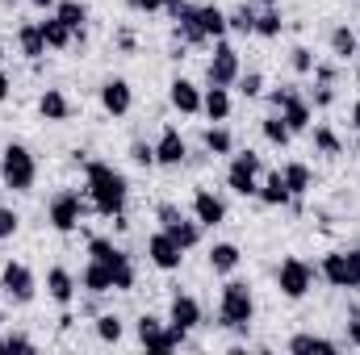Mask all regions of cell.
<instances>
[{
    "instance_id": "cell-1",
    "label": "cell",
    "mask_w": 360,
    "mask_h": 355,
    "mask_svg": "<svg viewBox=\"0 0 360 355\" xmlns=\"http://www.w3.org/2000/svg\"><path fill=\"white\" fill-rule=\"evenodd\" d=\"M84 180H89L92 209L105 213V217H122V209H126V192H130L126 176L113 172L109 163H89V168H84Z\"/></svg>"
},
{
    "instance_id": "cell-2",
    "label": "cell",
    "mask_w": 360,
    "mask_h": 355,
    "mask_svg": "<svg viewBox=\"0 0 360 355\" xmlns=\"http://www.w3.org/2000/svg\"><path fill=\"white\" fill-rule=\"evenodd\" d=\"M252 314H256L252 288H248L243 280H231V284H222V305H218V322H222L226 330H248Z\"/></svg>"
},
{
    "instance_id": "cell-3",
    "label": "cell",
    "mask_w": 360,
    "mask_h": 355,
    "mask_svg": "<svg viewBox=\"0 0 360 355\" xmlns=\"http://www.w3.org/2000/svg\"><path fill=\"white\" fill-rule=\"evenodd\" d=\"M0 180H4L13 192H30V188H34L38 163H34V155H30L21 142H8V147H4V155H0Z\"/></svg>"
},
{
    "instance_id": "cell-4",
    "label": "cell",
    "mask_w": 360,
    "mask_h": 355,
    "mask_svg": "<svg viewBox=\"0 0 360 355\" xmlns=\"http://www.w3.org/2000/svg\"><path fill=\"white\" fill-rule=\"evenodd\" d=\"M89 255H92V260H101V264L113 272V288H130V284H134L130 255H126V251H117L109 239H92V243H89Z\"/></svg>"
},
{
    "instance_id": "cell-5",
    "label": "cell",
    "mask_w": 360,
    "mask_h": 355,
    "mask_svg": "<svg viewBox=\"0 0 360 355\" xmlns=\"http://www.w3.org/2000/svg\"><path fill=\"white\" fill-rule=\"evenodd\" d=\"M184 335L188 330H180V326H164L160 318H139V343L147 347V351H176L180 343H184Z\"/></svg>"
},
{
    "instance_id": "cell-6",
    "label": "cell",
    "mask_w": 360,
    "mask_h": 355,
    "mask_svg": "<svg viewBox=\"0 0 360 355\" xmlns=\"http://www.w3.org/2000/svg\"><path fill=\"white\" fill-rule=\"evenodd\" d=\"M323 276L335 288H360V251H331L323 260Z\"/></svg>"
},
{
    "instance_id": "cell-7",
    "label": "cell",
    "mask_w": 360,
    "mask_h": 355,
    "mask_svg": "<svg viewBox=\"0 0 360 355\" xmlns=\"http://www.w3.org/2000/svg\"><path fill=\"white\" fill-rule=\"evenodd\" d=\"M256 176H260V155H252V151L235 155L231 168H226V184H231V192H239V196H256V192H260Z\"/></svg>"
},
{
    "instance_id": "cell-8",
    "label": "cell",
    "mask_w": 360,
    "mask_h": 355,
    "mask_svg": "<svg viewBox=\"0 0 360 355\" xmlns=\"http://www.w3.org/2000/svg\"><path fill=\"white\" fill-rule=\"evenodd\" d=\"M155 217H160L164 234H168V239H176L184 251H188V247H197V239H201V222H188L176 205H160V209H155Z\"/></svg>"
},
{
    "instance_id": "cell-9",
    "label": "cell",
    "mask_w": 360,
    "mask_h": 355,
    "mask_svg": "<svg viewBox=\"0 0 360 355\" xmlns=\"http://www.w3.org/2000/svg\"><path fill=\"white\" fill-rule=\"evenodd\" d=\"M276 284H281V293H285L289 301H297V297L310 293V284H314V267L302 264V260H285V264L276 267Z\"/></svg>"
},
{
    "instance_id": "cell-10",
    "label": "cell",
    "mask_w": 360,
    "mask_h": 355,
    "mask_svg": "<svg viewBox=\"0 0 360 355\" xmlns=\"http://www.w3.org/2000/svg\"><path fill=\"white\" fill-rule=\"evenodd\" d=\"M272 105H276V113L285 117V126H289L293 134H302V130L310 126V105H306L293 88H276L272 92Z\"/></svg>"
},
{
    "instance_id": "cell-11",
    "label": "cell",
    "mask_w": 360,
    "mask_h": 355,
    "mask_svg": "<svg viewBox=\"0 0 360 355\" xmlns=\"http://www.w3.org/2000/svg\"><path fill=\"white\" fill-rule=\"evenodd\" d=\"M205 80L218 84V88H231V84L239 80V51L226 46V42H218V51H214V59H210V67H205Z\"/></svg>"
},
{
    "instance_id": "cell-12",
    "label": "cell",
    "mask_w": 360,
    "mask_h": 355,
    "mask_svg": "<svg viewBox=\"0 0 360 355\" xmlns=\"http://www.w3.org/2000/svg\"><path fill=\"white\" fill-rule=\"evenodd\" d=\"M84 209H89V205L80 201V192H59V196L51 201V226L68 234V230H76V226H80Z\"/></svg>"
},
{
    "instance_id": "cell-13",
    "label": "cell",
    "mask_w": 360,
    "mask_h": 355,
    "mask_svg": "<svg viewBox=\"0 0 360 355\" xmlns=\"http://www.w3.org/2000/svg\"><path fill=\"white\" fill-rule=\"evenodd\" d=\"M0 288L17 301V305H30L34 301V272L25 264H4L0 272Z\"/></svg>"
},
{
    "instance_id": "cell-14",
    "label": "cell",
    "mask_w": 360,
    "mask_h": 355,
    "mask_svg": "<svg viewBox=\"0 0 360 355\" xmlns=\"http://www.w3.org/2000/svg\"><path fill=\"white\" fill-rule=\"evenodd\" d=\"M147 255H151V264L160 267V272H176L180 260H184V247L160 230V234H151V239H147Z\"/></svg>"
},
{
    "instance_id": "cell-15",
    "label": "cell",
    "mask_w": 360,
    "mask_h": 355,
    "mask_svg": "<svg viewBox=\"0 0 360 355\" xmlns=\"http://www.w3.org/2000/svg\"><path fill=\"white\" fill-rule=\"evenodd\" d=\"M101 105H105V113L126 117V113H130V105H134V92H130L126 80H105V84H101Z\"/></svg>"
},
{
    "instance_id": "cell-16",
    "label": "cell",
    "mask_w": 360,
    "mask_h": 355,
    "mask_svg": "<svg viewBox=\"0 0 360 355\" xmlns=\"http://www.w3.org/2000/svg\"><path fill=\"white\" fill-rule=\"evenodd\" d=\"M184 155H188V147H184V138H180V130H164L160 134V142H155V163H164V168H180L184 163Z\"/></svg>"
},
{
    "instance_id": "cell-17",
    "label": "cell",
    "mask_w": 360,
    "mask_h": 355,
    "mask_svg": "<svg viewBox=\"0 0 360 355\" xmlns=\"http://www.w3.org/2000/svg\"><path fill=\"white\" fill-rule=\"evenodd\" d=\"M168 322L180 326V330H193V326L201 322V305H197V297L176 293V297H172V309H168Z\"/></svg>"
},
{
    "instance_id": "cell-18",
    "label": "cell",
    "mask_w": 360,
    "mask_h": 355,
    "mask_svg": "<svg viewBox=\"0 0 360 355\" xmlns=\"http://www.w3.org/2000/svg\"><path fill=\"white\" fill-rule=\"evenodd\" d=\"M193 213H197L201 226H222V222H226V205H222L214 192H205V188L193 196Z\"/></svg>"
},
{
    "instance_id": "cell-19",
    "label": "cell",
    "mask_w": 360,
    "mask_h": 355,
    "mask_svg": "<svg viewBox=\"0 0 360 355\" xmlns=\"http://www.w3.org/2000/svg\"><path fill=\"white\" fill-rule=\"evenodd\" d=\"M46 293H51L55 305H72V297H76L72 272H68V267H51V272H46Z\"/></svg>"
},
{
    "instance_id": "cell-20",
    "label": "cell",
    "mask_w": 360,
    "mask_h": 355,
    "mask_svg": "<svg viewBox=\"0 0 360 355\" xmlns=\"http://www.w3.org/2000/svg\"><path fill=\"white\" fill-rule=\"evenodd\" d=\"M176 34L188 42V46H197V42H210V38H205V29H201V17H197V8H188V4H180V8H176Z\"/></svg>"
},
{
    "instance_id": "cell-21",
    "label": "cell",
    "mask_w": 360,
    "mask_h": 355,
    "mask_svg": "<svg viewBox=\"0 0 360 355\" xmlns=\"http://www.w3.org/2000/svg\"><path fill=\"white\" fill-rule=\"evenodd\" d=\"M38 25H42V38H46L51 51H63V46L76 42V29H72L68 21H59V17H46V21H38Z\"/></svg>"
},
{
    "instance_id": "cell-22",
    "label": "cell",
    "mask_w": 360,
    "mask_h": 355,
    "mask_svg": "<svg viewBox=\"0 0 360 355\" xmlns=\"http://www.w3.org/2000/svg\"><path fill=\"white\" fill-rule=\"evenodd\" d=\"M38 113H42L46 121H68V117H72V105H68V96L59 88H46L42 100H38Z\"/></svg>"
},
{
    "instance_id": "cell-23",
    "label": "cell",
    "mask_w": 360,
    "mask_h": 355,
    "mask_svg": "<svg viewBox=\"0 0 360 355\" xmlns=\"http://www.w3.org/2000/svg\"><path fill=\"white\" fill-rule=\"evenodd\" d=\"M17 38H21V51H25V59H42L46 55V38H42V25H34V21H25L21 29H17Z\"/></svg>"
},
{
    "instance_id": "cell-24",
    "label": "cell",
    "mask_w": 360,
    "mask_h": 355,
    "mask_svg": "<svg viewBox=\"0 0 360 355\" xmlns=\"http://www.w3.org/2000/svg\"><path fill=\"white\" fill-rule=\"evenodd\" d=\"M80 284H84L89 293H109V288H113V272L101 264V260H89L84 276H80Z\"/></svg>"
},
{
    "instance_id": "cell-25",
    "label": "cell",
    "mask_w": 360,
    "mask_h": 355,
    "mask_svg": "<svg viewBox=\"0 0 360 355\" xmlns=\"http://www.w3.org/2000/svg\"><path fill=\"white\" fill-rule=\"evenodd\" d=\"M172 105H176L180 113H197L201 109V92H197V84H188V80H172Z\"/></svg>"
},
{
    "instance_id": "cell-26",
    "label": "cell",
    "mask_w": 360,
    "mask_h": 355,
    "mask_svg": "<svg viewBox=\"0 0 360 355\" xmlns=\"http://www.w3.org/2000/svg\"><path fill=\"white\" fill-rule=\"evenodd\" d=\"M201 109L214 117V121H226L231 117V96H226V88H218V84H210V92L201 96Z\"/></svg>"
},
{
    "instance_id": "cell-27",
    "label": "cell",
    "mask_w": 360,
    "mask_h": 355,
    "mask_svg": "<svg viewBox=\"0 0 360 355\" xmlns=\"http://www.w3.org/2000/svg\"><path fill=\"white\" fill-rule=\"evenodd\" d=\"M55 17H59V21H68V25L76 29V42H84V21H89V8H84L80 0H63Z\"/></svg>"
},
{
    "instance_id": "cell-28",
    "label": "cell",
    "mask_w": 360,
    "mask_h": 355,
    "mask_svg": "<svg viewBox=\"0 0 360 355\" xmlns=\"http://www.w3.org/2000/svg\"><path fill=\"white\" fill-rule=\"evenodd\" d=\"M256 196H260L264 205H272V209H276V205H289V201H293V196H289V188H285V180H281V172H272V176L264 180V184H260V192H256Z\"/></svg>"
},
{
    "instance_id": "cell-29",
    "label": "cell",
    "mask_w": 360,
    "mask_h": 355,
    "mask_svg": "<svg viewBox=\"0 0 360 355\" xmlns=\"http://www.w3.org/2000/svg\"><path fill=\"white\" fill-rule=\"evenodd\" d=\"M281 180H285L289 196H302V192L310 188V168H306V163H285V168H281Z\"/></svg>"
},
{
    "instance_id": "cell-30",
    "label": "cell",
    "mask_w": 360,
    "mask_h": 355,
    "mask_svg": "<svg viewBox=\"0 0 360 355\" xmlns=\"http://www.w3.org/2000/svg\"><path fill=\"white\" fill-rule=\"evenodd\" d=\"M210 267L222 272V276L235 272V267H239V247H235V243H214V251H210Z\"/></svg>"
},
{
    "instance_id": "cell-31",
    "label": "cell",
    "mask_w": 360,
    "mask_h": 355,
    "mask_svg": "<svg viewBox=\"0 0 360 355\" xmlns=\"http://www.w3.org/2000/svg\"><path fill=\"white\" fill-rule=\"evenodd\" d=\"M331 51H335V59H352L360 51V38L348 25H335V29H331Z\"/></svg>"
},
{
    "instance_id": "cell-32",
    "label": "cell",
    "mask_w": 360,
    "mask_h": 355,
    "mask_svg": "<svg viewBox=\"0 0 360 355\" xmlns=\"http://www.w3.org/2000/svg\"><path fill=\"white\" fill-rule=\"evenodd\" d=\"M197 17H201V29H205V38H222V34H226V13H222V8H214V4H201V8H197Z\"/></svg>"
},
{
    "instance_id": "cell-33",
    "label": "cell",
    "mask_w": 360,
    "mask_h": 355,
    "mask_svg": "<svg viewBox=\"0 0 360 355\" xmlns=\"http://www.w3.org/2000/svg\"><path fill=\"white\" fill-rule=\"evenodd\" d=\"M289 351H297V355H306V351L335 355V343H331V339H319V335H297V339H289Z\"/></svg>"
},
{
    "instance_id": "cell-34",
    "label": "cell",
    "mask_w": 360,
    "mask_h": 355,
    "mask_svg": "<svg viewBox=\"0 0 360 355\" xmlns=\"http://www.w3.org/2000/svg\"><path fill=\"white\" fill-rule=\"evenodd\" d=\"M260 130H264V138H269L272 147H289V138H293V130L285 126V117H264Z\"/></svg>"
},
{
    "instance_id": "cell-35",
    "label": "cell",
    "mask_w": 360,
    "mask_h": 355,
    "mask_svg": "<svg viewBox=\"0 0 360 355\" xmlns=\"http://www.w3.org/2000/svg\"><path fill=\"white\" fill-rule=\"evenodd\" d=\"M205 151H214V155H231V147H235V138H231V130H222V126H214V130H205Z\"/></svg>"
},
{
    "instance_id": "cell-36",
    "label": "cell",
    "mask_w": 360,
    "mask_h": 355,
    "mask_svg": "<svg viewBox=\"0 0 360 355\" xmlns=\"http://www.w3.org/2000/svg\"><path fill=\"white\" fill-rule=\"evenodd\" d=\"M226 29H239V34H256V13L243 4V8H235L231 17H226Z\"/></svg>"
},
{
    "instance_id": "cell-37",
    "label": "cell",
    "mask_w": 360,
    "mask_h": 355,
    "mask_svg": "<svg viewBox=\"0 0 360 355\" xmlns=\"http://www.w3.org/2000/svg\"><path fill=\"white\" fill-rule=\"evenodd\" d=\"M96 339H101V343H117V339H122V322H117L113 314L96 318Z\"/></svg>"
},
{
    "instance_id": "cell-38",
    "label": "cell",
    "mask_w": 360,
    "mask_h": 355,
    "mask_svg": "<svg viewBox=\"0 0 360 355\" xmlns=\"http://www.w3.org/2000/svg\"><path fill=\"white\" fill-rule=\"evenodd\" d=\"M256 34H260V38H276V34H281V13H276V8L256 13Z\"/></svg>"
},
{
    "instance_id": "cell-39",
    "label": "cell",
    "mask_w": 360,
    "mask_h": 355,
    "mask_svg": "<svg viewBox=\"0 0 360 355\" xmlns=\"http://www.w3.org/2000/svg\"><path fill=\"white\" fill-rule=\"evenodd\" d=\"M314 147H319L323 155H331V159L340 155V138H335V134H331L327 126H314Z\"/></svg>"
},
{
    "instance_id": "cell-40",
    "label": "cell",
    "mask_w": 360,
    "mask_h": 355,
    "mask_svg": "<svg viewBox=\"0 0 360 355\" xmlns=\"http://www.w3.org/2000/svg\"><path fill=\"white\" fill-rule=\"evenodd\" d=\"M239 92H243L248 100H252V96H260V92H264V76H260V72H248V76H239Z\"/></svg>"
},
{
    "instance_id": "cell-41",
    "label": "cell",
    "mask_w": 360,
    "mask_h": 355,
    "mask_svg": "<svg viewBox=\"0 0 360 355\" xmlns=\"http://www.w3.org/2000/svg\"><path fill=\"white\" fill-rule=\"evenodd\" d=\"M289 63H293V72H302V76L314 72V55H310L306 46H293V59H289Z\"/></svg>"
},
{
    "instance_id": "cell-42",
    "label": "cell",
    "mask_w": 360,
    "mask_h": 355,
    "mask_svg": "<svg viewBox=\"0 0 360 355\" xmlns=\"http://www.w3.org/2000/svg\"><path fill=\"white\" fill-rule=\"evenodd\" d=\"M130 159H134L139 168H151V163H155V147H147V142H134V147H130Z\"/></svg>"
},
{
    "instance_id": "cell-43",
    "label": "cell",
    "mask_w": 360,
    "mask_h": 355,
    "mask_svg": "<svg viewBox=\"0 0 360 355\" xmlns=\"http://www.w3.org/2000/svg\"><path fill=\"white\" fill-rule=\"evenodd\" d=\"M0 351H34V343L25 335H4L0 339Z\"/></svg>"
},
{
    "instance_id": "cell-44",
    "label": "cell",
    "mask_w": 360,
    "mask_h": 355,
    "mask_svg": "<svg viewBox=\"0 0 360 355\" xmlns=\"http://www.w3.org/2000/svg\"><path fill=\"white\" fill-rule=\"evenodd\" d=\"M17 222H21V217L0 205V239H13V234H17Z\"/></svg>"
},
{
    "instance_id": "cell-45",
    "label": "cell",
    "mask_w": 360,
    "mask_h": 355,
    "mask_svg": "<svg viewBox=\"0 0 360 355\" xmlns=\"http://www.w3.org/2000/svg\"><path fill=\"white\" fill-rule=\"evenodd\" d=\"M331 100H335V92H331V84H327V80H319V88H314V105H319V109H327Z\"/></svg>"
},
{
    "instance_id": "cell-46",
    "label": "cell",
    "mask_w": 360,
    "mask_h": 355,
    "mask_svg": "<svg viewBox=\"0 0 360 355\" xmlns=\"http://www.w3.org/2000/svg\"><path fill=\"white\" fill-rule=\"evenodd\" d=\"M134 13H155V8H164V0H126Z\"/></svg>"
},
{
    "instance_id": "cell-47",
    "label": "cell",
    "mask_w": 360,
    "mask_h": 355,
    "mask_svg": "<svg viewBox=\"0 0 360 355\" xmlns=\"http://www.w3.org/2000/svg\"><path fill=\"white\" fill-rule=\"evenodd\" d=\"M348 343L360 347V314H352V322H348Z\"/></svg>"
},
{
    "instance_id": "cell-48",
    "label": "cell",
    "mask_w": 360,
    "mask_h": 355,
    "mask_svg": "<svg viewBox=\"0 0 360 355\" xmlns=\"http://www.w3.org/2000/svg\"><path fill=\"white\" fill-rule=\"evenodd\" d=\"M0 100H8V76L0 72Z\"/></svg>"
},
{
    "instance_id": "cell-49",
    "label": "cell",
    "mask_w": 360,
    "mask_h": 355,
    "mask_svg": "<svg viewBox=\"0 0 360 355\" xmlns=\"http://www.w3.org/2000/svg\"><path fill=\"white\" fill-rule=\"evenodd\" d=\"M180 4H184V0H164V8H168L172 17H176V8H180Z\"/></svg>"
},
{
    "instance_id": "cell-50",
    "label": "cell",
    "mask_w": 360,
    "mask_h": 355,
    "mask_svg": "<svg viewBox=\"0 0 360 355\" xmlns=\"http://www.w3.org/2000/svg\"><path fill=\"white\" fill-rule=\"evenodd\" d=\"M352 126H356V130H360V100H356V105H352Z\"/></svg>"
},
{
    "instance_id": "cell-51",
    "label": "cell",
    "mask_w": 360,
    "mask_h": 355,
    "mask_svg": "<svg viewBox=\"0 0 360 355\" xmlns=\"http://www.w3.org/2000/svg\"><path fill=\"white\" fill-rule=\"evenodd\" d=\"M30 4H34V8H51L55 0H30Z\"/></svg>"
},
{
    "instance_id": "cell-52",
    "label": "cell",
    "mask_w": 360,
    "mask_h": 355,
    "mask_svg": "<svg viewBox=\"0 0 360 355\" xmlns=\"http://www.w3.org/2000/svg\"><path fill=\"white\" fill-rule=\"evenodd\" d=\"M264 4H269V8H272V4H276V0H264Z\"/></svg>"
},
{
    "instance_id": "cell-53",
    "label": "cell",
    "mask_w": 360,
    "mask_h": 355,
    "mask_svg": "<svg viewBox=\"0 0 360 355\" xmlns=\"http://www.w3.org/2000/svg\"><path fill=\"white\" fill-rule=\"evenodd\" d=\"M0 322H4V314H0Z\"/></svg>"
}]
</instances>
